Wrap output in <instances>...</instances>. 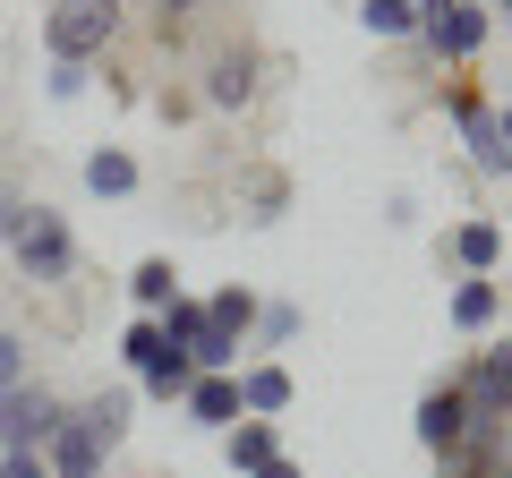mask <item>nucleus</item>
<instances>
[{"label":"nucleus","instance_id":"f03ea898","mask_svg":"<svg viewBox=\"0 0 512 478\" xmlns=\"http://www.w3.org/2000/svg\"><path fill=\"white\" fill-rule=\"evenodd\" d=\"M111 43H120V0H52V9H43V60L94 69Z\"/></svg>","mask_w":512,"mask_h":478},{"label":"nucleus","instance_id":"c756f323","mask_svg":"<svg viewBox=\"0 0 512 478\" xmlns=\"http://www.w3.org/2000/svg\"><path fill=\"white\" fill-rule=\"evenodd\" d=\"M248 478H308V470H299L291 453H274V461H265V470H248Z\"/></svg>","mask_w":512,"mask_h":478},{"label":"nucleus","instance_id":"9d476101","mask_svg":"<svg viewBox=\"0 0 512 478\" xmlns=\"http://www.w3.org/2000/svg\"><path fill=\"white\" fill-rule=\"evenodd\" d=\"M43 461H52V478H103V436H94L86 419H77V402H69V419H60V436L43 444Z\"/></svg>","mask_w":512,"mask_h":478},{"label":"nucleus","instance_id":"393cba45","mask_svg":"<svg viewBox=\"0 0 512 478\" xmlns=\"http://www.w3.org/2000/svg\"><path fill=\"white\" fill-rule=\"evenodd\" d=\"M26 376H35V342H26L18 325H0V393L26 385Z\"/></svg>","mask_w":512,"mask_h":478},{"label":"nucleus","instance_id":"f257e3e1","mask_svg":"<svg viewBox=\"0 0 512 478\" xmlns=\"http://www.w3.org/2000/svg\"><path fill=\"white\" fill-rule=\"evenodd\" d=\"M9 257H18V282L26 291H60V282L77 274V222L60 214V205H26V222H18V239H9Z\"/></svg>","mask_w":512,"mask_h":478},{"label":"nucleus","instance_id":"2eb2a0df","mask_svg":"<svg viewBox=\"0 0 512 478\" xmlns=\"http://www.w3.org/2000/svg\"><path fill=\"white\" fill-rule=\"evenodd\" d=\"M77 419H86L94 436H103V453H120V444H128V419H137V385H111V393H86V402H77Z\"/></svg>","mask_w":512,"mask_h":478},{"label":"nucleus","instance_id":"a211bd4d","mask_svg":"<svg viewBox=\"0 0 512 478\" xmlns=\"http://www.w3.org/2000/svg\"><path fill=\"white\" fill-rule=\"evenodd\" d=\"M205 103H214V111H248L256 103V60L248 52H222L214 69H205Z\"/></svg>","mask_w":512,"mask_h":478},{"label":"nucleus","instance_id":"dca6fc26","mask_svg":"<svg viewBox=\"0 0 512 478\" xmlns=\"http://www.w3.org/2000/svg\"><path fill=\"white\" fill-rule=\"evenodd\" d=\"M453 265L461 274H495V265H504V222H487V214L453 222Z\"/></svg>","mask_w":512,"mask_h":478},{"label":"nucleus","instance_id":"b1692460","mask_svg":"<svg viewBox=\"0 0 512 478\" xmlns=\"http://www.w3.org/2000/svg\"><path fill=\"white\" fill-rule=\"evenodd\" d=\"M154 350H163V325H154V316H128V325H120V368L137 376Z\"/></svg>","mask_w":512,"mask_h":478},{"label":"nucleus","instance_id":"ddd939ff","mask_svg":"<svg viewBox=\"0 0 512 478\" xmlns=\"http://www.w3.org/2000/svg\"><path fill=\"white\" fill-rule=\"evenodd\" d=\"M188 385H197V359H188V350H171V342L154 350L146 368H137V402H171V410H180Z\"/></svg>","mask_w":512,"mask_h":478},{"label":"nucleus","instance_id":"4468645a","mask_svg":"<svg viewBox=\"0 0 512 478\" xmlns=\"http://www.w3.org/2000/svg\"><path fill=\"white\" fill-rule=\"evenodd\" d=\"M274 453H282V419H239L231 436H222V470H231V478L265 470Z\"/></svg>","mask_w":512,"mask_h":478},{"label":"nucleus","instance_id":"cd10ccee","mask_svg":"<svg viewBox=\"0 0 512 478\" xmlns=\"http://www.w3.org/2000/svg\"><path fill=\"white\" fill-rule=\"evenodd\" d=\"M26 205H35V197H18V188H9V171H0V248H9V239H18Z\"/></svg>","mask_w":512,"mask_h":478},{"label":"nucleus","instance_id":"473e14b6","mask_svg":"<svg viewBox=\"0 0 512 478\" xmlns=\"http://www.w3.org/2000/svg\"><path fill=\"white\" fill-rule=\"evenodd\" d=\"M478 9H487V18H512V0H478Z\"/></svg>","mask_w":512,"mask_h":478},{"label":"nucleus","instance_id":"f8f14e48","mask_svg":"<svg viewBox=\"0 0 512 478\" xmlns=\"http://www.w3.org/2000/svg\"><path fill=\"white\" fill-rule=\"evenodd\" d=\"M495 316H504V282H495V274H461L453 299H444V325H453V333H487Z\"/></svg>","mask_w":512,"mask_h":478},{"label":"nucleus","instance_id":"7c9ffc66","mask_svg":"<svg viewBox=\"0 0 512 478\" xmlns=\"http://www.w3.org/2000/svg\"><path fill=\"white\" fill-rule=\"evenodd\" d=\"M154 9H163V35H171V26H180L188 9H205V0H154Z\"/></svg>","mask_w":512,"mask_h":478},{"label":"nucleus","instance_id":"412c9836","mask_svg":"<svg viewBox=\"0 0 512 478\" xmlns=\"http://www.w3.org/2000/svg\"><path fill=\"white\" fill-rule=\"evenodd\" d=\"M299 325H308V316H299V299H265V308H256L248 350H291V342H299Z\"/></svg>","mask_w":512,"mask_h":478},{"label":"nucleus","instance_id":"4be33fe9","mask_svg":"<svg viewBox=\"0 0 512 478\" xmlns=\"http://www.w3.org/2000/svg\"><path fill=\"white\" fill-rule=\"evenodd\" d=\"M154 325H163V342H171V350H197L214 316H205V299H197V291H180V299H171L163 316H154Z\"/></svg>","mask_w":512,"mask_h":478},{"label":"nucleus","instance_id":"39448f33","mask_svg":"<svg viewBox=\"0 0 512 478\" xmlns=\"http://www.w3.org/2000/svg\"><path fill=\"white\" fill-rule=\"evenodd\" d=\"M487 9H478V0H419V43L436 60H478L487 52Z\"/></svg>","mask_w":512,"mask_h":478},{"label":"nucleus","instance_id":"9b49d317","mask_svg":"<svg viewBox=\"0 0 512 478\" xmlns=\"http://www.w3.org/2000/svg\"><path fill=\"white\" fill-rule=\"evenodd\" d=\"M453 129H461V146H470V163H478V171H512L504 137H495V111L478 103L470 86H453Z\"/></svg>","mask_w":512,"mask_h":478},{"label":"nucleus","instance_id":"0eeeda50","mask_svg":"<svg viewBox=\"0 0 512 478\" xmlns=\"http://www.w3.org/2000/svg\"><path fill=\"white\" fill-rule=\"evenodd\" d=\"M77 180H86V197H103V205H120V197H137L146 188V171H137V154L128 146H86V163H77Z\"/></svg>","mask_w":512,"mask_h":478},{"label":"nucleus","instance_id":"20e7f679","mask_svg":"<svg viewBox=\"0 0 512 478\" xmlns=\"http://www.w3.org/2000/svg\"><path fill=\"white\" fill-rule=\"evenodd\" d=\"M453 393H461V410H470V427H487V436H504V419H512V342L478 350L470 368L453 376Z\"/></svg>","mask_w":512,"mask_h":478},{"label":"nucleus","instance_id":"aec40b11","mask_svg":"<svg viewBox=\"0 0 512 478\" xmlns=\"http://www.w3.org/2000/svg\"><path fill=\"white\" fill-rule=\"evenodd\" d=\"M128 299H137V316H163L171 299H180V265L171 257H137L128 265Z\"/></svg>","mask_w":512,"mask_h":478},{"label":"nucleus","instance_id":"2f4dec72","mask_svg":"<svg viewBox=\"0 0 512 478\" xmlns=\"http://www.w3.org/2000/svg\"><path fill=\"white\" fill-rule=\"evenodd\" d=\"M495 137H504V154H512V103H504V111H495Z\"/></svg>","mask_w":512,"mask_h":478},{"label":"nucleus","instance_id":"6ab92c4d","mask_svg":"<svg viewBox=\"0 0 512 478\" xmlns=\"http://www.w3.org/2000/svg\"><path fill=\"white\" fill-rule=\"evenodd\" d=\"M436 478H512V470H504V436L470 427V444H461V453H436Z\"/></svg>","mask_w":512,"mask_h":478},{"label":"nucleus","instance_id":"7ed1b4c3","mask_svg":"<svg viewBox=\"0 0 512 478\" xmlns=\"http://www.w3.org/2000/svg\"><path fill=\"white\" fill-rule=\"evenodd\" d=\"M60 419H69V402H60L43 376L9 385V393H0V453H43V444L60 436Z\"/></svg>","mask_w":512,"mask_h":478},{"label":"nucleus","instance_id":"bb28decb","mask_svg":"<svg viewBox=\"0 0 512 478\" xmlns=\"http://www.w3.org/2000/svg\"><path fill=\"white\" fill-rule=\"evenodd\" d=\"M248 197H256V214H248V222H282V205H291V180H282V171H256Z\"/></svg>","mask_w":512,"mask_h":478},{"label":"nucleus","instance_id":"1a4fd4ad","mask_svg":"<svg viewBox=\"0 0 512 478\" xmlns=\"http://www.w3.org/2000/svg\"><path fill=\"white\" fill-rule=\"evenodd\" d=\"M410 427H419L427 453H461V444H470V410H461L453 385H427V393H419V419H410Z\"/></svg>","mask_w":512,"mask_h":478},{"label":"nucleus","instance_id":"6e6552de","mask_svg":"<svg viewBox=\"0 0 512 478\" xmlns=\"http://www.w3.org/2000/svg\"><path fill=\"white\" fill-rule=\"evenodd\" d=\"M180 419L205 427V436H231V427L248 419V410H239V368H231V376H197V385H188V402H180Z\"/></svg>","mask_w":512,"mask_h":478},{"label":"nucleus","instance_id":"423d86ee","mask_svg":"<svg viewBox=\"0 0 512 478\" xmlns=\"http://www.w3.org/2000/svg\"><path fill=\"white\" fill-rule=\"evenodd\" d=\"M291 402H299V376L282 359H239V410L248 419H282Z\"/></svg>","mask_w":512,"mask_h":478},{"label":"nucleus","instance_id":"c85d7f7f","mask_svg":"<svg viewBox=\"0 0 512 478\" xmlns=\"http://www.w3.org/2000/svg\"><path fill=\"white\" fill-rule=\"evenodd\" d=\"M0 478H52V461L43 453H0Z\"/></svg>","mask_w":512,"mask_h":478},{"label":"nucleus","instance_id":"f3484780","mask_svg":"<svg viewBox=\"0 0 512 478\" xmlns=\"http://www.w3.org/2000/svg\"><path fill=\"white\" fill-rule=\"evenodd\" d=\"M256 308H265V299H256L248 282H214V291H205V316H214V333H231L239 350H248V333H256Z\"/></svg>","mask_w":512,"mask_h":478},{"label":"nucleus","instance_id":"5701e85b","mask_svg":"<svg viewBox=\"0 0 512 478\" xmlns=\"http://www.w3.org/2000/svg\"><path fill=\"white\" fill-rule=\"evenodd\" d=\"M359 26L376 43H402V35H419V0H359Z\"/></svg>","mask_w":512,"mask_h":478},{"label":"nucleus","instance_id":"a878e982","mask_svg":"<svg viewBox=\"0 0 512 478\" xmlns=\"http://www.w3.org/2000/svg\"><path fill=\"white\" fill-rule=\"evenodd\" d=\"M86 86H94V69H77V60H43V94H52V103H77Z\"/></svg>","mask_w":512,"mask_h":478}]
</instances>
